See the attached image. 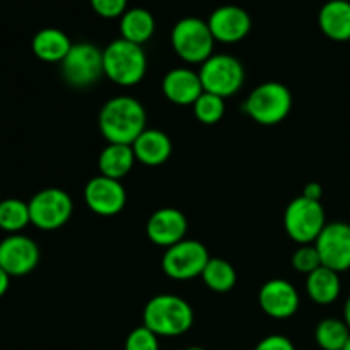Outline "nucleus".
<instances>
[{"label": "nucleus", "mask_w": 350, "mask_h": 350, "mask_svg": "<svg viewBox=\"0 0 350 350\" xmlns=\"http://www.w3.org/2000/svg\"><path fill=\"white\" fill-rule=\"evenodd\" d=\"M258 303L265 314L275 320H286L294 317L299 310V294L287 280L272 279L260 289Z\"/></svg>", "instance_id": "obj_15"}, {"label": "nucleus", "mask_w": 350, "mask_h": 350, "mask_svg": "<svg viewBox=\"0 0 350 350\" xmlns=\"http://www.w3.org/2000/svg\"><path fill=\"white\" fill-rule=\"evenodd\" d=\"M284 226L293 241L311 245L327 226L323 205L321 202L311 200L303 195L294 198L284 212Z\"/></svg>", "instance_id": "obj_6"}, {"label": "nucleus", "mask_w": 350, "mask_h": 350, "mask_svg": "<svg viewBox=\"0 0 350 350\" xmlns=\"http://www.w3.org/2000/svg\"><path fill=\"white\" fill-rule=\"evenodd\" d=\"M147 115L140 101L130 96H118L99 111V130L109 144L132 146L146 130Z\"/></svg>", "instance_id": "obj_1"}, {"label": "nucleus", "mask_w": 350, "mask_h": 350, "mask_svg": "<svg viewBox=\"0 0 350 350\" xmlns=\"http://www.w3.org/2000/svg\"><path fill=\"white\" fill-rule=\"evenodd\" d=\"M293 108V94L284 84L269 81L253 89L246 98L243 109L253 122L260 125H277L284 122Z\"/></svg>", "instance_id": "obj_4"}, {"label": "nucleus", "mask_w": 350, "mask_h": 350, "mask_svg": "<svg viewBox=\"0 0 350 350\" xmlns=\"http://www.w3.org/2000/svg\"><path fill=\"white\" fill-rule=\"evenodd\" d=\"M215 41L226 44L239 43L252 31V17L239 5H221L207 19Z\"/></svg>", "instance_id": "obj_14"}, {"label": "nucleus", "mask_w": 350, "mask_h": 350, "mask_svg": "<svg viewBox=\"0 0 350 350\" xmlns=\"http://www.w3.org/2000/svg\"><path fill=\"white\" fill-rule=\"evenodd\" d=\"M321 265L335 272L350 269V226L347 222H330L314 241Z\"/></svg>", "instance_id": "obj_11"}, {"label": "nucleus", "mask_w": 350, "mask_h": 350, "mask_svg": "<svg viewBox=\"0 0 350 350\" xmlns=\"http://www.w3.org/2000/svg\"><path fill=\"white\" fill-rule=\"evenodd\" d=\"M314 338L323 350H344L350 340V328L344 320L327 318L318 323Z\"/></svg>", "instance_id": "obj_24"}, {"label": "nucleus", "mask_w": 350, "mask_h": 350, "mask_svg": "<svg viewBox=\"0 0 350 350\" xmlns=\"http://www.w3.org/2000/svg\"><path fill=\"white\" fill-rule=\"evenodd\" d=\"M318 26L330 40H350V0H328L318 12Z\"/></svg>", "instance_id": "obj_18"}, {"label": "nucleus", "mask_w": 350, "mask_h": 350, "mask_svg": "<svg viewBox=\"0 0 350 350\" xmlns=\"http://www.w3.org/2000/svg\"><path fill=\"white\" fill-rule=\"evenodd\" d=\"M207 248L195 239H183L171 248H166L163 256V270L174 280H188L202 275L208 263Z\"/></svg>", "instance_id": "obj_10"}, {"label": "nucleus", "mask_w": 350, "mask_h": 350, "mask_svg": "<svg viewBox=\"0 0 350 350\" xmlns=\"http://www.w3.org/2000/svg\"><path fill=\"white\" fill-rule=\"evenodd\" d=\"M340 275L335 270L327 269L321 265L314 272H311L306 279V291L308 296L314 301L317 304H327L335 303L340 296Z\"/></svg>", "instance_id": "obj_23"}, {"label": "nucleus", "mask_w": 350, "mask_h": 350, "mask_svg": "<svg viewBox=\"0 0 350 350\" xmlns=\"http://www.w3.org/2000/svg\"><path fill=\"white\" fill-rule=\"evenodd\" d=\"M92 10L105 19H116L129 10V0H89Z\"/></svg>", "instance_id": "obj_30"}, {"label": "nucleus", "mask_w": 350, "mask_h": 350, "mask_svg": "<svg viewBox=\"0 0 350 350\" xmlns=\"http://www.w3.org/2000/svg\"><path fill=\"white\" fill-rule=\"evenodd\" d=\"M27 224H31L29 205L19 198L0 200V229L9 234H19Z\"/></svg>", "instance_id": "obj_25"}, {"label": "nucleus", "mask_w": 350, "mask_h": 350, "mask_svg": "<svg viewBox=\"0 0 350 350\" xmlns=\"http://www.w3.org/2000/svg\"><path fill=\"white\" fill-rule=\"evenodd\" d=\"M321 195H323V188H321L320 183H308L306 187H304L303 197L321 202Z\"/></svg>", "instance_id": "obj_32"}, {"label": "nucleus", "mask_w": 350, "mask_h": 350, "mask_svg": "<svg viewBox=\"0 0 350 350\" xmlns=\"http://www.w3.org/2000/svg\"><path fill=\"white\" fill-rule=\"evenodd\" d=\"M205 286L214 293H228L236 286V270L222 258H211L202 272Z\"/></svg>", "instance_id": "obj_26"}, {"label": "nucleus", "mask_w": 350, "mask_h": 350, "mask_svg": "<svg viewBox=\"0 0 350 350\" xmlns=\"http://www.w3.org/2000/svg\"><path fill=\"white\" fill-rule=\"evenodd\" d=\"M200 81L205 92L226 99L234 96L245 82V68L241 62L231 55L217 53L202 64Z\"/></svg>", "instance_id": "obj_7"}, {"label": "nucleus", "mask_w": 350, "mask_h": 350, "mask_svg": "<svg viewBox=\"0 0 350 350\" xmlns=\"http://www.w3.org/2000/svg\"><path fill=\"white\" fill-rule=\"evenodd\" d=\"M0 200H2V198H0Z\"/></svg>", "instance_id": "obj_37"}, {"label": "nucleus", "mask_w": 350, "mask_h": 350, "mask_svg": "<svg viewBox=\"0 0 350 350\" xmlns=\"http://www.w3.org/2000/svg\"><path fill=\"white\" fill-rule=\"evenodd\" d=\"M163 92L171 103L180 106H193L204 92L200 75L190 68H173L163 79Z\"/></svg>", "instance_id": "obj_17"}, {"label": "nucleus", "mask_w": 350, "mask_h": 350, "mask_svg": "<svg viewBox=\"0 0 350 350\" xmlns=\"http://www.w3.org/2000/svg\"><path fill=\"white\" fill-rule=\"evenodd\" d=\"M171 44L181 60L202 65L214 55L215 40L207 21L200 17H183L171 29Z\"/></svg>", "instance_id": "obj_5"}, {"label": "nucleus", "mask_w": 350, "mask_h": 350, "mask_svg": "<svg viewBox=\"0 0 350 350\" xmlns=\"http://www.w3.org/2000/svg\"><path fill=\"white\" fill-rule=\"evenodd\" d=\"M31 224L41 231H55L67 224L70 219L74 204L67 191L60 188H44L38 191L29 202Z\"/></svg>", "instance_id": "obj_8"}, {"label": "nucleus", "mask_w": 350, "mask_h": 350, "mask_svg": "<svg viewBox=\"0 0 350 350\" xmlns=\"http://www.w3.org/2000/svg\"><path fill=\"white\" fill-rule=\"evenodd\" d=\"M187 229L188 222L183 212L173 207H164L150 215L146 231L154 245L163 246V248H171L176 243L183 241Z\"/></svg>", "instance_id": "obj_16"}, {"label": "nucleus", "mask_w": 350, "mask_h": 350, "mask_svg": "<svg viewBox=\"0 0 350 350\" xmlns=\"http://www.w3.org/2000/svg\"><path fill=\"white\" fill-rule=\"evenodd\" d=\"M156 19L144 7H132L120 17V33L123 40L142 46L154 36Z\"/></svg>", "instance_id": "obj_22"}, {"label": "nucleus", "mask_w": 350, "mask_h": 350, "mask_svg": "<svg viewBox=\"0 0 350 350\" xmlns=\"http://www.w3.org/2000/svg\"><path fill=\"white\" fill-rule=\"evenodd\" d=\"M193 325V310L190 304L174 294L152 297L144 308V327L157 337H180Z\"/></svg>", "instance_id": "obj_2"}, {"label": "nucleus", "mask_w": 350, "mask_h": 350, "mask_svg": "<svg viewBox=\"0 0 350 350\" xmlns=\"http://www.w3.org/2000/svg\"><path fill=\"white\" fill-rule=\"evenodd\" d=\"M125 350H159V337L147 327H139L129 334Z\"/></svg>", "instance_id": "obj_29"}, {"label": "nucleus", "mask_w": 350, "mask_h": 350, "mask_svg": "<svg viewBox=\"0 0 350 350\" xmlns=\"http://www.w3.org/2000/svg\"><path fill=\"white\" fill-rule=\"evenodd\" d=\"M255 350H296L294 344L284 335H269L258 342Z\"/></svg>", "instance_id": "obj_31"}, {"label": "nucleus", "mask_w": 350, "mask_h": 350, "mask_svg": "<svg viewBox=\"0 0 350 350\" xmlns=\"http://www.w3.org/2000/svg\"><path fill=\"white\" fill-rule=\"evenodd\" d=\"M40 263V248L24 234H9L0 241V267L10 277H24Z\"/></svg>", "instance_id": "obj_12"}, {"label": "nucleus", "mask_w": 350, "mask_h": 350, "mask_svg": "<svg viewBox=\"0 0 350 350\" xmlns=\"http://www.w3.org/2000/svg\"><path fill=\"white\" fill-rule=\"evenodd\" d=\"M344 350H350V340L347 342V345H345V347H344Z\"/></svg>", "instance_id": "obj_36"}, {"label": "nucleus", "mask_w": 350, "mask_h": 350, "mask_svg": "<svg viewBox=\"0 0 350 350\" xmlns=\"http://www.w3.org/2000/svg\"><path fill=\"white\" fill-rule=\"evenodd\" d=\"M84 200L94 214L111 217L123 211L126 204V193L118 180L106 176H96L88 181L84 188Z\"/></svg>", "instance_id": "obj_13"}, {"label": "nucleus", "mask_w": 350, "mask_h": 350, "mask_svg": "<svg viewBox=\"0 0 350 350\" xmlns=\"http://www.w3.org/2000/svg\"><path fill=\"white\" fill-rule=\"evenodd\" d=\"M224 99L211 92H202L200 98L193 103L195 118L204 125H215L224 116Z\"/></svg>", "instance_id": "obj_27"}, {"label": "nucleus", "mask_w": 350, "mask_h": 350, "mask_svg": "<svg viewBox=\"0 0 350 350\" xmlns=\"http://www.w3.org/2000/svg\"><path fill=\"white\" fill-rule=\"evenodd\" d=\"M185 350H207V349H204V347H188V349H185Z\"/></svg>", "instance_id": "obj_35"}, {"label": "nucleus", "mask_w": 350, "mask_h": 350, "mask_svg": "<svg viewBox=\"0 0 350 350\" xmlns=\"http://www.w3.org/2000/svg\"><path fill=\"white\" fill-rule=\"evenodd\" d=\"M72 44L74 43L67 36V33L57 27H44L34 34L31 48L40 60L46 64H58V62L62 64L70 51Z\"/></svg>", "instance_id": "obj_20"}, {"label": "nucleus", "mask_w": 350, "mask_h": 350, "mask_svg": "<svg viewBox=\"0 0 350 350\" xmlns=\"http://www.w3.org/2000/svg\"><path fill=\"white\" fill-rule=\"evenodd\" d=\"M105 75L122 88L139 84L147 72L146 51L140 44L118 38L103 50Z\"/></svg>", "instance_id": "obj_3"}, {"label": "nucleus", "mask_w": 350, "mask_h": 350, "mask_svg": "<svg viewBox=\"0 0 350 350\" xmlns=\"http://www.w3.org/2000/svg\"><path fill=\"white\" fill-rule=\"evenodd\" d=\"M132 149L139 163H142L144 166L156 167L170 159L173 146H171L170 137L164 132L156 129H146L140 133L139 139L132 144Z\"/></svg>", "instance_id": "obj_19"}, {"label": "nucleus", "mask_w": 350, "mask_h": 350, "mask_svg": "<svg viewBox=\"0 0 350 350\" xmlns=\"http://www.w3.org/2000/svg\"><path fill=\"white\" fill-rule=\"evenodd\" d=\"M9 284H10V275L2 269V267H0V297L7 293Z\"/></svg>", "instance_id": "obj_33"}, {"label": "nucleus", "mask_w": 350, "mask_h": 350, "mask_svg": "<svg viewBox=\"0 0 350 350\" xmlns=\"http://www.w3.org/2000/svg\"><path fill=\"white\" fill-rule=\"evenodd\" d=\"M344 321L347 323V327L350 328V297H349L347 303H345V306H344Z\"/></svg>", "instance_id": "obj_34"}, {"label": "nucleus", "mask_w": 350, "mask_h": 350, "mask_svg": "<svg viewBox=\"0 0 350 350\" xmlns=\"http://www.w3.org/2000/svg\"><path fill=\"white\" fill-rule=\"evenodd\" d=\"M60 65L64 79L74 88H89L105 74L103 50L88 41L72 44L70 51Z\"/></svg>", "instance_id": "obj_9"}, {"label": "nucleus", "mask_w": 350, "mask_h": 350, "mask_svg": "<svg viewBox=\"0 0 350 350\" xmlns=\"http://www.w3.org/2000/svg\"><path fill=\"white\" fill-rule=\"evenodd\" d=\"M293 267L294 270L301 273L310 275L317 269L321 267V258L318 255V250L314 245H303L294 252L293 255Z\"/></svg>", "instance_id": "obj_28"}, {"label": "nucleus", "mask_w": 350, "mask_h": 350, "mask_svg": "<svg viewBox=\"0 0 350 350\" xmlns=\"http://www.w3.org/2000/svg\"><path fill=\"white\" fill-rule=\"evenodd\" d=\"M135 154L132 146L125 144H108L99 154L98 166L101 176L111 178V180H122L132 171L135 164Z\"/></svg>", "instance_id": "obj_21"}]
</instances>
